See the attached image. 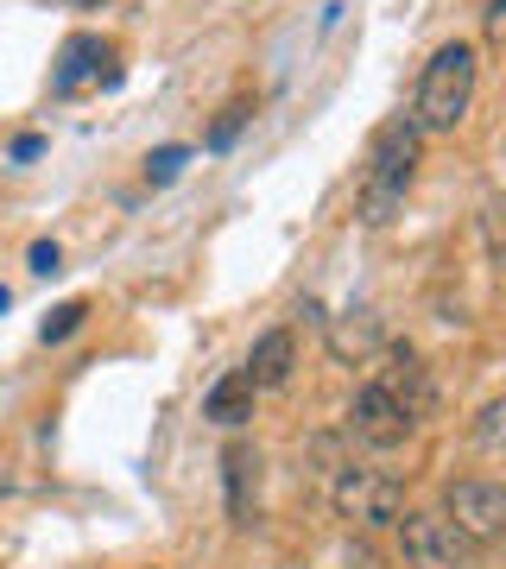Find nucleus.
Instances as JSON below:
<instances>
[{
	"label": "nucleus",
	"instance_id": "nucleus-15",
	"mask_svg": "<svg viewBox=\"0 0 506 569\" xmlns=\"http://www.w3.org/2000/svg\"><path fill=\"white\" fill-rule=\"evenodd\" d=\"M241 127H247V102H228V108H222V121L209 127V140H202V146H209V152H228Z\"/></svg>",
	"mask_w": 506,
	"mask_h": 569
},
{
	"label": "nucleus",
	"instance_id": "nucleus-4",
	"mask_svg": "<svg viewBox=\"0 0 506 569\" xmlns=\"http://www.w3.org/2000/svg\"><path fill=\"white\" fill-rule=\"evenodd\" d=\"M399 550L411 569H482V545L444 512H399Z\"/></svg>",
	"mask_w": 506,
	"mask_h": 569
},
{
	"label": "nucleus",
	"instance_id": "nucleus-21",
	"mask_svg": "<svg viewBox=\"0 0 506 569\" xmlns=\"http://www.w3.org/2000/svg\"><path fill=\"white\" fill-rule=\"evenodd\" d=\"M7 305H13V298H7V284H0V310H7Z\"/></svg>",
	"mask_w": 506,
	"mask_h": 569
},
{
	"label": "nucleus",
	"instance_id": "nucleus-22",
	"mask_svg": "<svg viewBox=\"0 0 506 569\" xmlns=\"http://www.w3.org/2000/svg\"><path fill=\"white\" fill-rule=\"evenodd\" d=\"M70 7H101V0H70Z\"/></svg>",
	"mask_w": 506,
	"mask_h": 569
},
{
	"label": "nucleus",
	"instance_id": "nucleus-3",
	"mask_svg": "<svg viewBox=\"0 0 506 569\" xmlns=\"http://www.w3.org/2000/svg\"><path fill=\"white\" fill-rule=\"evenodd\" d=\"M329 500H336V512H343L355 531H386V526H399V512H405L399 475H386V468H355V462L336 475Z\"/></svg>",
	"mask_w": 506,
	"mask_h": 569
},
{
	"label": "nucleus",
	"instance_id": "nucleus-18",
	"mask_svg": "<svg viewBox=\"0 0 506 569\" xmlns=\"http://www.w3.org/2000/svg\"><path fill=\"white\" fill-rule=\"evenodd\" d=\"M482 26H487V44H494V51H506V0H487Z\"/></svg>",
	"mask_w": 506,
	"mask_h": 569
},
{
	"label": "nucleus",
	"instance_id": "nucleus-9",
	"mask_svg": "<svg viewBox=\"0 0 506 569\" xmlns=\"http://www.w3.org/2000/svg\"><path fill=\"white\" fill-rule=\"evenodd\" d=\"M222 493H228V519L241 531L260 519V449L241 443V437L222 449Z\"/></svg>",
	"mask_w": 506,
	"mask_h": 569
},
{
	"label": "nucleus",
	"instance_id": "nucleus-6",
	"mask_svg": "<svg viewBox=\"0 0 506 569\" xmlns=\"http://www.w3.org/2000/svg\"><path fill=\"white\" fill-rule=\"evenodd\" d=\"M343 425H348V437H355V443H367V449H399L405 437L418 430L399 406H393V392H386L380 380L355 387V399H348V411H343Z\"/></svg>",
	"mask_w": 506,
	"mask_h": 569
},
{
	"label": "nucleus",
	"instance_id": "nucleus-17",
	"mask_svg": "<svg viewBox=\"0 0 506 569\" xmlns=\"http://www.w3.org/2000/svg\"><path fill=\"white\" fill-rule=\"evenodd\" d=\"M475 437H482V443H500V437H506V406H500V399H494V406H482V425H475Z\"/></svg>",
	"mask_w": 506,
	"mask_h": 569
},
{
	"label": "nucleus",
	"instance_id": "nucleus-14",
	"mask_svg": "<svg viewBox=\"0 0 506 569\" xmlns=\"http://www.w3.org/2000/svg\"><path fill=\"white\" fill-rule=\"evenodd\" d=\"M482 241H487V253L506 266V197H487V209H482Z\"/></svg>",
	"mask_w": 506,
	"mask_h": 569
},
{
	"label": "nucleus",
	"instance_id": "nucleus-7",
	"mask_svg": "<svg viewBox=\"0 0 506 569\" xmlns=\"http://www.w3.org/2000/svg\"><path fill=\"white\" fill-rule=\"evenodd\" d=\"M380 387L393 392V406H399L411 425H425L430 411H437V380H430V367H425L418 348H393V355H386Z\"/></svg>",
	"mask_w": 506,
	"mask_h": 569
},
{
	"label": "nucleus",
	"instance_id": "nucleus-10",
	"mask_svg": "<svg viewBox=\"0 0 506 569\" xmlns=\"http://www.w3.org/2000/svg\"><path fill=\"white\" fill-rule=\"evenodd\" d=\"M291 367H298V336L291 329H266L260 342L247 348V380H254V392H279L285 380H291Z\"/></svg>",
	"mask_w": 506,
	"mask_h": 569
},
{
	"label": "nucleus",
	"instance_id": "nucleus-8",
	"mask_svg": "<svg viewBox=\"0 0 506 569\" xmlns=\"http://www.w3.org/2000/svg\"><path fill=\"white\" fill-rule=\"evenodd\" d=\"M108 58H115V51H108L96 32H70V39L58 44V63H51V96H77L89 82H115L121 70H101Z\"/></svg>",
	"mask_w": 506,
	"mask_h": 569
},
{
	"label": "nucleus",
	"instance_id": "nucleus-13",
	"mask_svg": "<svg viewBox=\"0 0 506 569\" xmlns=\"http://www.w3.org/2000/svg\"><path fill=\"white\" fill-rule=\"evenodd\" d=\"M82 323H89V298H70V305H58V310L39 323V342H70Z\"/></svg>",
	"mask_w": 506,
	"mask_h": 569
},
{
	"label": "nucleus",
	"instance_id": "nucleus-5",
	"mask_svg": "<svg viewBox=\"0 0 506 569\" xmlns=\"http://www.w3.org/2000/svg\"><path fill=\"white\" fill-rule=\"evenodd\" d=\"M444 519L456 531H468L475 545L506 538V481H487V475H463V481H449Z\"/></svg>",
	"mask_w": 506,
	"mask_h": 569
},
{
	"label": "nucleus",
	"instance_id": "nucleus-16",
	"mask_svg": "<svg viewBox=\"0 0 506 569\" xmlns=\"http://www.w3.org/2000/svg\"><path fill=\"white\" fill-rule=\"evenodd\" d=\"M183 159H190L183 146H159V152H146V183H171L183 171Z\"/></svg>",
	"mask_w": 506,
	"mask_h": 569
},
{
	"label": "nucleus",
	"instance_id": "nucleus-2",
	"mask_svg": "<svg viewBox=\"0 0 506 569\" xmlns=\"http://www.w3.org/2000/svg\"><path fill=\"white\" fill-rule=\"evenodd\" d=\"M475 44H437L418 77V96H411V127L418 133H456L475 108Z\"/></svg>",
	"mask_w": 506,
	"mask_h": 569
},
{
	"label": "nucleus",
	"instance_id": "nucleus-1",
	"mask_svg": "<svg viewBox=\"0 0 506 569\" xmlns=\"http://www.w3.org/2000/svg\"><path fill=\"white\" fill-rule=\"evenodd\" d=\"M418 159H425V133L411 127V114H393V121L374 127V140L361 152V171H355V216L367 228H386L399 216L405 190L418 178Z\"/></svg>",
	"mask_w": 506,
	"mask_h": 569
},
{
	"label": "nucleus",
	"instance_id": "nucleus-20",
	"mask_svg": "<svg viewBox=\"0 0 506 569\" xmlns=\"http://www.w3.org/2000/svg\"><path fill=\"white\" fill-rule=\"evenodd\" d=\"M39 152H44L39 133H20V140H13V159H39Z\"/></svg>",
	"mask_w": 506,
	"mask_h": 569
},
{
	"label": "nucleus",
	"instance_id": "nucleus-19",
	"mask_svg": "<svg viewBox=\"0 0 506 569\" xmlns=\"http://www.w3.org/2000/svg\"><path fill=\"white\" fill-rule=\"evenodd\" d=\"M32 272H63V247L58 241H32Z\"/></svg>",
	"mask_w": 506,
	"mask_h": 569
},
{
	"label": "nucleus",
	"instance_id": "nucleus-11",
	"mask_svg": "<svg viewBox=\"0 0 506 569\" xmlns=\"http://www.w3.org/2000/svg\"><path fill=\"white\" fill-rule=\"evenodd\" d=\"M380 348H386V336H380V317H374V310H348V317L329 323V355H336V361L367 367Z\"/></svg>",
	"mask_w": 506,
	"mask_h": 569
},
{
	"label": "nucleus",
	"instance_id": "nucleus-12",
	"mask_svg": "<svg viewBox=\"0 0 506 569\" xmlns=\"http://www.w3.org/2000/svg\"><path fill=\"white\" fill-rule=\"evenodd\" d=\"M202 418L222 430H241L247 418H254V380L247 373H222L216 387H209V399H202Z\"/></svg>",
	"mask_w": 506,
	"mask_h": 569
}]
</instances>
